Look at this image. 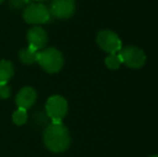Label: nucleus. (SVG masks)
<instances>
[{"label": "nucleus", "instance_id": "nucleus-1", "mask_svg": "<svg viewBox=\"0 0 158 157\" xmlns=\"http://www.w3.org/2000/svg\"><path fill=\"white\" fill-rule=\"evenodd\" d=\"M43 141L48 150L53 153H61L69 147L71 142L70 134L63 123H52L43 134Z\"/></svg>", "mask_w": 158, "mask_h": 157}, {"label": "nucleus", "instance_id": "nucleus-2", "mask_svg": "<svg viewBox=\"0 0 158 157\" xmlns=\"http://www.w3.org/2000/svg\"><path fill=\"white\" fill-rule=\"evenodd\" d=\"M37 63L44 71L48 73H56L64 65L63 54L55 48H48L38 53Z\"/></svg>", "mask_w": 158, "mask_h": 157}, {"label": "nucleus", "instance_id": "nucleus-3", "mask_svg": "<svg viewBox=\"0 0 158 157\" xmlns=\"http://www.w3.org/2000/svg\"><path fill=\"white\" fill-rule=\"evenodd\" d=\"M46 114L52 119V123H61L68 112V102L59 95L51 96L46 101Z\"/></svg>", "mask_w": 158, "mask_h": 157}, {"label": "nucleus", "instance_id": "nucleus-4", "mask_svg": "<svg viewBox=\"0 0 158 157\" xmlns=\"http://www.w3.org/2000/svg\"><path fill=\"white\" fill-rule=\"evenodd\" d=\"M50 10L42 3H32L28 6L24 10L23 17L24 21L31 25H38V24H45L51 19Z\"/></svg>", "mask_w": 158, "mask_h": 157}, {"label": "nucleus", "instance_id": "nucleus-5", "mask_svg": "<svg viewBox=\"0 0 158 157\" xmlns=\"http://www.w3.org/2000/svg\"><path fill=\"white\" fill-rule=\"evenodd\" d=\"M119 55L123 64L132 69H139L146 61L144 52L137 46H126L119 51Z\"/></svg>", "mask_w": 158, "mask_h": 157}, {"label": "nucleus", "instance_id": "nucleus-6", "mask_svg": "<svg viewBox=\"0 0 158 157\" xmlns=\"http://www.w3.org/2000/svg\"><path fill=\"white\" fill-rule=\"evenodd\" d=\"M97 43L101 50L112 54L122 50V41L115 32L111 30H102L97 36Z\"/></svg>", "mask_w": 158, "mask_h": 157}, {"label": "nucleus", "instance_id": "nucleus-7", "mask_svg": "<svg viewBox=\"0 0 158 157\" xmlns=\"http://www.w3.org/2000/svg\"><path fill=\"white\" fill-rule=\"evenodd\" d=\"M75 11L74 0H53L50 13L52 16L59 19H66L72 16Z\"/></svg>", "mask_w": 158, "mask_h": 157}, {"label": "nucleus", "instance_id": "nucleus-8", "mask_svg": "<svg viewBox=\"0 0 158 157\" xmlns=\"http://www.w3.org/2000/svg\"><path fill=\"white\" fill-rule=\"evenodd\" d=\"M27 41L30 48H35V51H40L45 46L48 42V35L42 27L35 26L31 27L27 32Z\"/></svg>", "mask_w": 158, "mask_h": 157}, {"label": "nucleus", "instance_id": "nucleus-9", "mask_svg": "<svg viewBox=\"0 0 158 157\" xmlns=\"http://www.w3.org/2000/svg\"><path fill=\"white\" fill-rule=\"evenodd\" d=\"M37 100V93L30 86H25L19 92L15 98V102H16L17 108H22V109L28 110L31 108L33 103Z\"/></svg>", "mask_w": 158, "mask_h": 157}, {"label": "nucleus", "instance_id": "nucleus-10", "mask_svg": "<svg viewBox=\"0 0 158 157\" xmlns=\"http://www.w3.org/2000/svg\"><path fill=\"white\" fill-rule=\"evenodd\" d=\"M14 76V67L9 60H0V83H8Z\"/></svg>", "mask_w": 158, "mask_h": 157}, {"label": "nucleus", "instance_id": "nucleus-11", "mask_svg": "<svg viewBox=\"0 0 158 157\" xmlns=\"http://www.w3.org/2000/svg\"><path fill=\"white\" fill-rule=\"evenodd\" d=\"M38 53L39 51H35V48L27 46V48H23L19 51V57L23 64H27V65H31V64L35 63L38 58Z\"/></svg>", "mask_w": 158, "mask_h": 157}, {"label": "nucleus", "instance_id": "nucleus-12", "mask_svg": "<svg viewBox=\"0 0 158 157\" xmlns=\"http://www.w3.org/2000/svg\"><path fill=\"white\" fill-rule=\"evenodd\" d=\"M106 66L111 70H115L117 68H119V66L123 64L121 58V55L119 52L117 53H112V54H109V56L106 58Z\"/></svg>", "mask_w": 158, "mask_h": 157}, {"label": "nucleus", "instance_id": "nucleus-13", "mask_svg": "<svg viewBox=\"0 0 158 157\" xmlns=\"http://www.w3.org/2000/svg\"><path fill=\"white\" fill-rule=\"evenodd\" d=\"M12 119L14 122L15 125H24L27 122V110L22 109V108H17L16 111L13 113Z\"/></svg>", "mask_w": 158, "mask_h": 157}, {"label": "nucleus", "instance_id": "nucleus-14", "mask_svg": "<svg viewBox=\"0 0 158 157\" xmlns=\"http://www.w3.org/2000/svg\"><path fill=\"white\" fill-rule=\"evenodd\" d=\"M11 95V89L9 87L8 83H0V98L6 99L9 98Z\"/></svg>", "mask_w": 158, "mask_h": 157}, {"label": "nucleus", "instance_id": "nucleus-15", "mask_svg": "<svg viewBox=\"0 0 158 157\" xmlns=\"http://www.w3.org/2000/svg\"><path fill=\"white\" fill-rule=\"evenodd\" d=\"M28 0H10V4L13 9H19L22 8L23 6H25L26 3H28Z\"/></svg>", "mask_w": 158, "mask_h": 157}, {"label": "nucleus", "instance_id": "nucleus-16", "mask_svg": "<svg viewBox=\"0 0 158 157\" xmlns=\"http://www.w3.org/2000/svg\"><path fill=\"white\" fill-rule=\"evenodd\" d=\"M28 1H30V0H28ZM35 1H40V2H41V1H45V0H35Z\"/></svg>", "mask_w": 158, "mask_h": 157}, {"label": "nucleus", "instance_id": "nucleus-17", "mask_svg": "<svg viewBox=\"0 0 158 157\" xmlns=\"http://www.w3.org/2000/svg\"><path fill=\"white\" fill-rule=\"evenodd\" d=\"M3 1H4V0H0V3H2Z\"/></svg>", "mask_w": 158, "mask_h": 157}, {"label": "nucleus", "instance_id": "nucleus-18", "mask_svg": "<svg viewBox=\"0 0 158 157\" xmlns=\"http://www.w3.org/2000/svg\"><path fill=\"white\" fill-rule=\"evenodd\" d=\"M152 157H158V155H154V156H152Z\"/></svg>", "mask_w": 158, "mask_h": 157}]
</instances>
